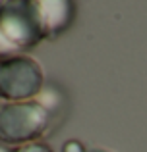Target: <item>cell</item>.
<instances>
[{
    "mask_svg": "<svg viewBox=\"0 0 147 152\" xmlns=\"http://www.w3.org/2000/svg\"><path fill=\"white\" fill-rule=\"evenodd\" d=\"M47 39L33 0L0 2V58H14Z\"/></svg>",
    "mask_w": 147,
    "mask_h": 152,
    "instance_id": "1",
    "label": "cell"
},
{
    "mask_svg": "<svg viewBox=\"0 0 147 152\" xmlns=\"http://www.w3.org/2000/svg\"><path fill=\"white\" fill-rule=\"evenodd\" d=\"M50 125V110L41 102H4L0 104V142L29 145L45 135Z\"/></svg>",
    "mask_w": 147,
    "mask_h": 152,
    "instance_id": "2",
    "label": "cell"
},
{
    "mask_svg": "<svg viewBox=\"0 0 147 152\" xmlns=\"http://www.w3.org/2000/svg\"><path fill=\"white\" fill-rule=\"evenodd\" d=\"M45 85L43 69L29 56H14L0 62V98L25 102L37 96Z\"/></svg>",
    "mask_w": 147,
    "mask_h": 152,
    "instance_id": "3",
    "label": "cell"
},
{
    "mask_svg": "<svg viewBox=\"0 0 147 152\" xmlns=\"http://www.w3.org/2000/svg\"><path fill=\"white\" fill-rule=\"evenodd\" d=\"M33 4L39 12L47 39L62 35L74 23L75 18L74 0H33Z\"/></svg>",
    "mask_w": 147,
    "mask_h": 152,
    "instance_id": "4",
    "label": "cell"
},
{
    "mask_svg": "<svg viewBox=\"0 0 147 152\" xmlns=\"http://www.w3.org/2000/svg\"><path fill=\"white\" fill-rule=\"evenodd\" d=\"M16 152H52L49 148V146L45 145V142H39V141H35V142H29V145H23V146H19Z\"/></svg>",
    "mask_w": 147,
    "mask_h": 152,
    "instance_id": "5",
    "label": "cell"
},
{
    "mask_svg": "<svg viewBox=\"0 0 147 152\" xmlns=\"http://www.w3.org/2000/svg\"><path fill=\"white\" fill-rule=\"evenodd\" d=\"M62 152H87V150H85V146H83L79 141L70 139V141H66L64 145H62Z\"/></svg>",
    "mask_w": 147,
    "mask_h": 152,
    "instance_id": "6",
    "label": "cell"
},
{
    "mask_svg": "<svg viewBox=\"0 0 147 152\" xmlns=\"http://www.w3.org/2000/svg\"><path fill=\"white\" fill-rule=\"evenodd\" d=\"M0 152H12L8 148V145H4V142H0Z\"/></svg>",
    "mask_w": 147,
    "mask_h": 152,
    "instance_id": "7",
    "label": "cell"
},
{
    "mask_svg": "<svg viewBox=\"0 0 147 152\" xmlns=\"http://www.w3.org/2000/svg\"><path fill=\"white\" fill-rule=\"evenodd\" d=\"M89 152H106V150H89Z\"/></svg>",
    "mask_w": 147,
    "mask_h": 152,
    "instance_id": "8",
    "label": "cell"
}]
</instances>
